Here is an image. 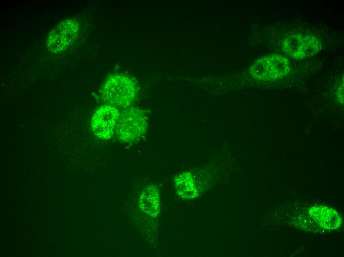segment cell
<instances>
[{
	"mask_svg": "<svg viewBox=\"0 0 344 257\" xmlns=\"http://www.w3.org/2000/svg\"><path fill=\"white\" fill-rule=\"evenodd\" d=\"M101 92L106 104L117 108H126L129 107L136 97L137 86L129 76L115 74L106 80Z\"/></svg>",
	"mask_w": 344,
	"mask_h": 257,
	"instance_id": "cell-1",
	"label": "cell"
},
{
	"mask_svg": "<svg viewBox=\"0 0 344 257\" xmlns=\"http://www.w3.org/2000/svg\"><path fill=\"white\" fill-rule=\"evenodd\" d=\"M147 128L148 118L144 111L131 106L120 114L115 133L121 141L132 143L143 136Z\"/></svg>",
	"mask_w": 344,
	"mask_h": 257,
	"instance_id": "cell-2",
	"label": "cell"
},
{
	"mask_svg": "<svg viewBox=\"0 0 344 257\" xmlns=\"http://www.w3.org/2000/svg\"><path fill=\"white\" fill-rule=\"evenodd\" d=\"M80 30L78 21L68 18L59 22L49 33L46 40L47 49L59 53L69 48L77 38Z\"/></svg>",
	"mask_w": 344,
	"mask_h": 257,
	"instance_id": "cell-3",
	"label": "cell"
},
{
	"mask_svg": "<svg viewBox=\"0 0 344 257\" xmlns=\"http://www.w3.org/2000/svg\"><path fill=\"white\" fill-rule=\"evenodd\" d=\"M290 69L289 60L279 54H272L261 57L250 67L255 78L262 80H273L286 75Z\"/></svg>",
	"mask_w": 344,
	"mask_h": 257,
	"instance_id": "cell-4",
	"label": "cell"
},
{
	"mask_svg": "<svg viewBox=\"0 0 344 257\" xmlns=\"http://www.w3.org/2000/svg\"><path fill=\"white\" fill-rule=\"evenodd\" d=\"M282 47L292 58L302 59L318 53L321 49V43L313 35L295 34L284 39Z\"/></svg>",
	"mask_w": 344,
	"mask_h": 257,
	"instance_id": "cell-5",
	"label": "cell"
},
{
	"mask_svg": "<svg viewBox=\"0 0 344 257\" xmlns=\"http://www.w3.org/2000/svg\"><path fill=\"white\" fill-rule=\"evenodd\" d=\"M118 108L109 104L99 107L93 114L91 128L95 135L102 139L111 138L115 133L120 116Z\"/></svg>",
	"mask_w": 344,
	"mask_h": 257,
	"instance_id": "cell-6",
	"label": "cell"
},
{
	"mask_svg": "<svg viewBox=\"0 0 344 257\" xmlns=\"http://www.w3.org/2000/svg\"><path fill=\"white\" fill-rule=\"evenodd\" d=\"M153 187H147L142 192L139 199V205L144 212L153 215L158 209V197Z\"/></svg>",
	"mask_w": 344,
	"mask_h": 257,
	"instance_id": "cell-7",
	"label": "cell"
},
{
	"mask_svg": "<svg viewBox=\"0 0 344 257\" xmlns=\"http://www.w3.org/2000/svg\"><path fill=\"white\" fill-rule=\"evenodd\" d=\"M314 216L316 217L315 220H317L319 224L327 228H334L339 223L338 215L325 208L319 210L317 214Z\"/></svg>",
	"mask_w": 344,
	"mask_h": 257,
	"instance_id": "cell-8",
	"label": "cell"
}]
</instances>
